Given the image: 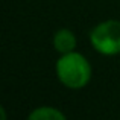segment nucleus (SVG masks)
<instances>
[{
	"mask_svg": "<svg viewBox=\"0 0 120 120\" xmlns=\"http://www.w3.org/2000/svg\"><path fill=\"white\" fill-rule=\"evenodd\" d=\"M26 120H68L67 116L56 106L50 105H41L34 108L29 112Z\"/></svg>",
	"mask_w": 120,
	"mask_h": 120,
	"instance_id": "20e7f679",
	"label": "nucleus"
},
{
	"mask_svg": "<svg viewBox=\"0 0 120 120\" xmlns=\"http://www.w3.org/2000/svg\"><path fill=\"white\" fill-rule=\"evenodd\" d=\"M94 52L102 56L120 55V20L109 18L97 23L88 34Z\"/></svg>",
	"mask_w": 120,
	"mask_h": 120,
	"instance_id": "f03ea898",
	"label": "nucleus"
},
{
	"mask_svg": "<svg viewBox=\"0 0 120 120\" xmlns=\"http://www.w3.org/2000/svg\"><path fill=\"white\" fill-rule=\"evenodd\" d=\"M52 44L53 49L59 53V55H64V53H70L73 50H76L78 46V38L75 35V32L68 27H61L58 29L52 37Z\"/></svg>",
	"mask_w": 120,
	"mask_h": 120,
	"instance_id": "7ed1b4c3",
	"label": "nucleus"
},
{
	"mask_svg": "<svg viewBox=\"0 0 120 120\" xmlns=\"http://www.w3.org/2000/svg\"><path fill=\"white\" fill-rule=\"evenodd\" d=\"M55 75L62 87L68 90H82L90 84L93 67L81 52L73 50L59 55L55 62Z\"/></svg>",
	"mask_w": 120,
	"mask_h": 120,
	"instance_id": "f257e3e1",
	"label": "nucleus"
}]
</instances>
